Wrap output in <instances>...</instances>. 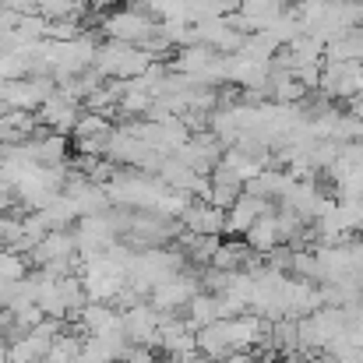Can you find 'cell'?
<instances>
[{
  "mask_svg": "<svg viewBox=\"0 0 363 363\" xmlns=\"http://www.w3.org/2000/svg\"><path fill=\"white\" fill-rule=\"evenodd\" d=\"M152 67V53L134 46V43H121V39H110L106 46H99L96 53V71L99 74H121V78H130V74H145Z\"/></svg>",
  "mask_w": 363,
  "mask_h": 363,
  "instance_id": "1",
  "label": "cell"
},
{
  "mask_svg": "<svg viewBox=\"0 0 363 363\" xmlns=\"http://www.w3.org/2000/svg\"><path fill=\"white\" fill-rule=\"evenodd\" d=\"M103 32L110 39H121V43H148V35L155 32L152 18H148V4L145 7H121L113 14L103 18Z\"/></svg>",
  "mask_w": 363,
  "mask_h": 363,
  "instance_id": "2",
  "label": "cell"
},
{
  "mask_svg": "<svg viewBox=\"0 0 363 363\" xmlns=\"http://www.w3.org/2000/svg\"><path fill=\"white\" fill-rule=\"evenodd\" d=\"M78 121H82V99L60 92V85H57V92L46 96V103L39 106V123L53 127L57 134H71V130L78 127Z\"/></svg>",
  "mask_w": 363,
  "mask_h": 363,
  "instance_id": "3",
  "label": "cell"
},
{
  "mask_svg": "<svg viewBox=\"0 0 363 363\" xmlns=\"http://www.w3.org/2000/svg\"><path fill=\"white\" fill-rule=\"evenodd\" d=\"M198 293V286L191 282V279H184V275H169L166 282H159L155 289H152V307L155 311H173V307H180V303H191V296Z\"/></svg>",
  "mask_w": 363,
  "mask_h": 363,
  "instance_id": "4",
  "label": "cell"
},
{
  "mask_svg": "<svg viewBox=\"0 0 363 363\" xmlns=\"http://www.w3.org/2000/svg\"><path fill=\"white\" fill-rule=\"evenodd\" d=\"M261 216H264V201H261L257 194L243 191L240 198L233 201L230 216H226V233H247V230H250Z\"/></svg>",
  "mask_w": 363,
  "mask_h": 363,
  "instance_id": "5",
  "label": "cell"
},
{
  "mask_svg": "<svg viewBox=\"0 0 363 363\" xmlns=\"http://www.w3.org/2000/svg\"><path fill=\"white\" fill-rule=\"evenodd\" d=\"M180 216H184V223H187L191 233H219V230H226V216H223V208H216L212 201L187 205Z\"/></svg>",
  "mask_w": 363,
  "mask_h": 363,
  "instance_id": "6",
  "label": "cell"
},
{
  "mask_svg": "<svg viewBox=\"0 0 363 363\" xmlns=\"http://www.w3.org/2000/svg\"><path fill=\"white\" fill-rule=\"evenodd\" d=\"M74 250H78V240H74L71 233H64V230H50L43 240L35 243V250H32L28 261H35V264L43 268L46 261H53V257H71Z\"/></svg>",
  "mask_w": 363,
  "mask_h": 363,
  "instance_id": "7",
  "label": "cell"
},
{
  "mask_svg": "<svg viewBox=\"0 0 363 363\" xmlns=\"http://www.w3.org/2000/svg\"><path fill=\"white\" fill-rule=\"evenodd\" d=\"M50 342H53V339H46V335H39V332H25V335H18V339L11 342L7 360L11 363H43Z\"/></svg>",
  "mask_w": 363,
  "mask_h": 363,
  "instance_id": "8",
  "label": "cell"
},
{
  "mask_svg": "<svg viewBox=\"0 0 363 363\" xmlns=\"http://www.w3.org/2000/svg\"><path fill=\"white\" fill-rule=\"evenodd\" d=\"M43 216H46L50 230H67L82 212H78V205H74V198H71V194H57V198L43 208Z\"/></svg>",
  "mask_w": 363,
  "mask_h": 363,
  "instance_id": "9",
  "label": "cell"
},
{
  "mask_svg": "<svg viewBox=\"0 0 363 363\" xmlns=\"http://www.w3.org/2000/svg\"><path fill=\"white\" fill-rule=\"evenodd\" d=\"M247 240H250V247H257V250H272L275 243L282 240L279 219H275V216H261V219L247 230Z\"/></svg>",
  "mask_w": 363,
  "mask_h": 363,
  "instance_id": "10",
  "label": "cell"
},
{
  "mask_svg": "<svg viewBox=\"0 0 363 363\" xmlns=\"http://www.w3.org/2000/svg\"><path fill=\"white\" fill-rule=\"evenodd\" d=\"M85 350V339L82 335H57L46 350V360L43 363H74Z\"/></svg>",
  "mask_w": 363,
  "mask_h": 363,
  "instance_id": "11",
  "label": "cell"
},
{
  "mask_svg": "<svg viewBox=\"0 0 363 363\" xmlns=\"http://www.w3.org/2000/svg\"><path fill=\"white\" fill-rule=\"evenodd\" d=\"M187 307H191V318H187V321H191L194 328H205V325H212V321H219V318H223V314H219V300H216V296H201V293H194Z\"/></svg>",
  "mask_w": 363,
  "mask_h": 363,
  "instance_id": "12",
  "label": "cell"
},
{
  "mask_svg": "<svg viewBox=\"0 0 363 363\" xmlns=\"http://www.w3.org/2000/svg\"><path fill=\"white\" fill-rule=\"evenodd\" d=\"M28 257L25 254H18V250H11V247H4L0 250V279L4 282H21L25 279V272H28Z\"/></svg>",
  "mask_w": 363,
  "mask_h": 363,
  "instance_id": "13",
  "label": "cell"
},
{
  "mask_svg": "<svg viewBox=\"0 0 363 363\" xmlns=\"http://www.w3.org/2000/svg\"><path fill=\"white\" fill-rule=\"evenodd\" d=\"M14 198H18V187H14V184H11L4 173H0V212H7V208L14 205Z\"/></svg>",
  "mask_w": 363,
  "mask_h": 363,
  "instance_id": "14",
  "label": "cell"
},
{
  "mask_svg": "<svg viewBox=\"0 0 363 363\" xmlns=\"http://www.w3.org/2000/svg\"><path fill=\"white\" fill-rule=\"evenodd\" d=\"M123 363H159V357H152L148 346H130L127 357H123Z\"/></svg>",
  "mask_w": 363,
  "mask_h": 363,
  "instance_id": "15",
  "label": "cell"
},
{
  "mask_svg": "<svg viewBox=\"0 0 363 363\" xmlns=\"http://www.w3.org/2000/svg\"><path fill=\"white\" fill-rule=\"evenodd\" d=\"M85 4H92V7H113V4H121V0H85Z\"/></svg>",
  "mask_w": 363,
  "mask_h": 363,
  "instance_id": "16",
  "label": "cell"
}]
</instances>
